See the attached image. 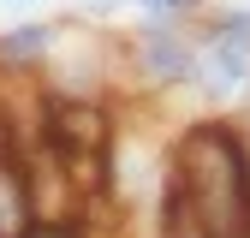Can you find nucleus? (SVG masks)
Masks as SVG:
<instances>
[{"instance_id":"5","label":"nucleus","mask_w":250,"mask_h":238,"mask_svg":"<svg viewBox=\"0 0 250 238\" xmlns=\"http://www.w3.org/2000/svg\"><path fill=\"white\" fill-rule=\"evenodd\" d=\"M30 226H36V197L24 155H0V238H24Z\"/></svg>"},{"instance_id":"2","label":"nucleus","mask_w":250,"mask_h":238,"mask_svg":"<svg viewBox=\"0 0 250 238\" xmlns=\"http://www.w3.org/2000/svg\"><path fill=\"white\" fill-rule=\"evenodd\" d=\"M250 89V6H208L197 18V89L203 101H232Z\"/></svg>"},{"instance_id":"1","label":"nucleus","mask_w":250,"mask_h":238,"mask_svg":"<svg viewBox=\"0 0 250 238\" xmlns=\"http://www.w3.org/2000/svg\"><path fill=\"white\" fill-rule=\"evenodd\" d=\"M173 215L203 238H250V125L203 113L173 137Z\"/></svg>"},{"instance_id":"3","label":"nucleus","mask_w":250,"mask_h":238,"mask_svg":"<svg viewBox=\"0 0 250 238\" xmlns=\"http://www.w3.org/2000/svg\"><path fill=\"white\" fill-rule=\"evenodd\" d=\"M125 72L137 78L149 96H179L197 89V24H161V18H137L119 36Z\"/></svg>"},{"instance_id":"4","label":"nucleus","mask_w":250,"mask_h":238,"mask_svg":"<svg viewBox=\"0 0 250 238\" xmlns=\"http://www.w3.org/2000/svg\"><path fill=\"white\" fill-rule=\"evenodd\" d=\"M66 36V18H24L0 30V78H42Z\"/></svg>"},{"instance_id":"6","label":"nucleus","mask_w":250,"mask_h":238,"mask_svg":"<svg viewBox=\"0 0 250 238\" xmlns=\"http://www.w3.org/2000/svg\"><path fill=\"white\" fill-rule=\"evenodd\" d=\"M214 0H131L137 18H161V24H197Z\"/></svg>"},{"instance_id":"7","label":"nucleus","mask_w":250,"mask_h":238,"mask_svg":"<svg viewBox=\"0 0 250 238\" xmlns=\"http://www.w3.org/2000/svg\"><path fill=\"white\" fill-rule=\"evenodd\" d=\"M0 6H42V0H0Z\"/></svg>"}]
</instances>
